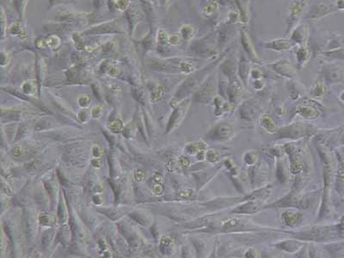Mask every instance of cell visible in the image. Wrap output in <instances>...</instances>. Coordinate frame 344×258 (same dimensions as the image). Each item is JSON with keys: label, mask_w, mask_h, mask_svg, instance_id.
Here are the masks:
<instances>
[{"label": "cell", "mask_w": 344, "mask_h": 258, "mask_svg": "<svg viewBox=\"0 0 344 258\" xmlns=\"http://www.w3.org/2000/svg\"><path fill=\"white\" fill-rule=\"evenodd\" d=\"M232 133V129H231L230 127L226 125H220L215 129L214 134L216 133V135H217L218 138L222 139V138H226V137L230 136V133Z\"/></svg>", "instance_id": "6da1fadb"}, {"label": "cell", "mask_w": 344, "mask_h": 258, "mask_svg": "<svg viewBox=\"0 0 344 258\" xmlns=\"http://www.w3.org/2000/svg\"><path fill=\"white\" fill-rule=\"evenodd\" d=\"M286 222L288 224V225H293L297 222V215H287L286 217Z\"/></svg>", "instance_id": "7a4b0ae2"}, {"label": "cell", "mask_w": 344, "mask_h": 258, "mask_svg": "<svg viewBox=\"0 0 344 258\" xmlns=\"http://www.w3.org/2000/svg\"><path fill=\"white\" fill-rule=\"evenodd\" d=\"M271 124H273V125H274V122L271 120L270 118H264V120H263V125L265 126L268 129V130H271Z\"/></svg>", "instance_id": "3957f363"}]
</instances>
